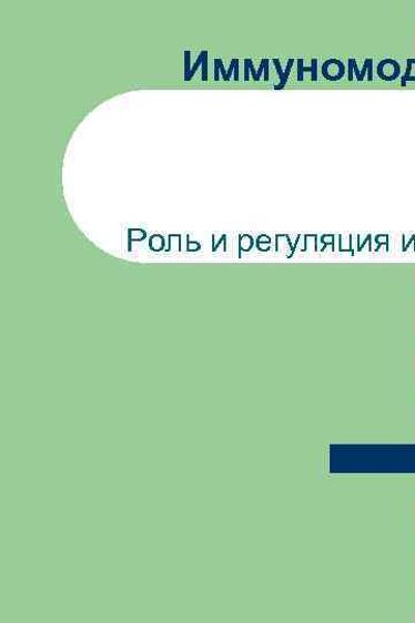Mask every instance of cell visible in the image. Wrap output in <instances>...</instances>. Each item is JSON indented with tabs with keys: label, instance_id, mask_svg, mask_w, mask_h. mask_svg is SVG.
Segmentation results:
<instances>
[{
	"label": "cell",
	"instance_id": "277c9868",
	"mask_svg": "<svg viewBox=\"0 0 415 623\" xmlns=\"http://www.w3.org/2000/svg\"><path fill=\"white\" fill-rule=\"evenodd\" d=\"M203 55H204V51H202L201 54L199 55V59H198L195 65L191 70L190 76L185 81H190L193 78V75L195 74L199 65L202 64Z\"/></svg>",
	"mask_w": 415,
	"mask_h": 623
},
{
	"label": "cell",
	"instance_id": "7a4b0ae2",
	"mask_svg": "<svg viewBox=\"0 0 415 623\" xmlns=\"http://www.w3.org/2000/svg\"><path fill=\"white\" fill-rule=\"evenodd\" d=\"M274 64H275L276 70L280 74V78H281V82H280V84H277V86H275V90L282 91L286 86L287 80L285 79V73L282 71L280 61L274 60Z\"/></svg>",
	"mask_w": 415,
	"mask_h": 623
},
{
	"label": "cell",
	"instance_id": "ba28073f",
	"mask_svg": "<svg viewBox=\"0 0 415 623\" xmlns=\"http://www.w3.org/2000/svg\"><path fill=\"white\" fill-rule=\"evenodd\" d=\"M239 62H240V61L236 60V59H234V60L231 62L230 69H229V71H227V80H230V76H231V74H232L233 71H234L235 65H236V63H239Z\"/></svg>",
	"mask_w": 415,
	"mask_h": 623
},
{
	"label": "cell",
	"instance_id": "3957f363",
	"mask_svg": "<svg viewBox=\"0 0 415 623\" xmlns=\"http://www.w3.org/2000/svg\"><path fill=\"white\" fill-rule=\"evenodd\" d=\"M208 79V52L204 51V57L202 61V80L205 82Z\"/></svg>",
	"mask_w": 415,
	"mask_h": 623
},
{
	"label": "cell",
	"instance_id": "8992f818",
	"mask_svg": "<svg viewBox=\"0 0 415 623\" xmlns=\"http://www.w3.org/2000/svg\"><path fill=\"white\" fill-rule=\"evenodd\" d=\"M185 80L190 76V51H186Z\"/></svg>",
	"mask_w": 415,
	"mask_h": 623
},
{
	"label": "cell",
	"instance_id": "30bf717a",
	"mask_svg": "<svg viewBox=\"0 0 415 623\" xmlns=\"http://www.w3.org/2000/svg\"><path fill=\"white\" fill-rule=\"evenodd\" d=\"M353 79V60L348 61V81Z\"/></svg>",
	"mask_w": 415,
	"mask_h": 623
},
{
	"label": "cell",
	"instance_id": "9c48e42d",
	"mask_svg": "<svg viewBox=\"0 0 415 623\" xmlns=\"http://www.w3.org/2000/svg\"><path fill=\"white\" fill-rule=\"evenodd\" d=\"M245 81H250V60H245Z\"/></svg>",
	"mask_w": 415,
	"mask_h": 623
},
{
	"label": "cell",
	"instance_id": "6da1fadb",
	"mask_svg": "<svg viewBox=\"0 0 415 623\" xmlns=\"http://www.w3.org/2000/svg\"><path fill=\"white\" fill-rule=\"evenodd\" d=\"M305 72H312V81H317V60L312 61L311 68H304V60H298V81L304 80Z\"/></svg>",
	"mask_w": 415,
	"mask_h": 623
},
{
	"label": "cell",
	"instance_id": "52a82bcc",
	"mask_svg": "<svg viewBox=\"0 0 415 623\" xmlns=\"http://www.w3.org/2000/svg\"><path fill=\"white\" fill-rule=\"evenodd\" d=\"M215 64H217L220 67V71L222 72V75L224 78V81H229L227 80V73L225 72L223 62L221 60H215Z\"/></svg>",
	"mask_w": 415,
	"mask_h": 623
},
{
	"label": "cell",
	"instance_id": "5b68a950",
	"mask_svg": "<svg viewBox=\"0 0 415 623\" xmlns=\"http://www.w3.org/2000/svg\"><path fill=\"white\" fill-rule=\"evenodd\" d=\"M264 81H270V61L265 59Z\"/></svg>",
	"mask_w": 415,
	"mask_h": 623
},
{
	"label": "cell",
	"instance_id": "7c38bea8",
	"mask_svg": "<svg viewBox=\"0 0 415 623\" xmlns=\"http://www.w3.org/2000/svg\"><path fill=\"white\" fill-rule=\"evenodd\" d=\"M353 70L355 71V74H357L358 81H360L362 73L358 70L357 63H355V60H353Z\"/></svg>",
	"mask_w": 415,
	"mask_h": 623
},
{
	"label": "cell",
	"instance_id": "4fadbf2b",
	"mask_svg": "<svg viewBox=\"0 0 415 623\" xmlns=\"http://www.w3.org/2000/svg\"><path fill=\"white\" fill-rule=\"evenodd\" d=\"M220 80V67L216 64L215 65V81Z\"/></svg>",
	"mask_w": 415,
	"mask_h": 623
},
{
	"label": "cell",
	"instance_id": "8fae6325",
	"mask_svg": "<svg viewBox=\"0 0 415 623\" xmlns=\"http://www.w3.org/2000/svg\"><path fill=\"white\" fill-rule=\"evenodd\" d=\"M250 69L252 71V75H253L254 81L259 82L260 79L257 78V72L254 70L252 61H250Z\"/></svg>",
	"mask_w": 415,
	"mask_h": 623
}]
</instances>
